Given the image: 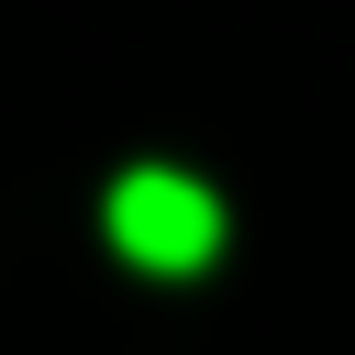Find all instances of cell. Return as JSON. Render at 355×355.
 <instances>
[{
    "label": "cell",
    "mask_w": 355,
    "mask_h": 355,
    "mask_svg": "<svg viewBox=\"0 0 355 355\" xmlns=\"http://www.w3.org/2000/svg\"><path fill=\"white\" fill-rule=\"evenodd\" d=\"M100 222H111L122 266H144V277H189V266L222 255V200L189 166H122L111 200H100Z\"/></svg>",
    "instance_id": "cell-1"
}]
</instances>
